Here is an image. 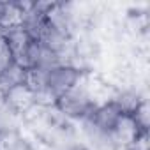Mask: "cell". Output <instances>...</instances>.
I'll return each mask as SVG.
<instances>
[{"label": "cell", "instance_id": "cell-3", "mask_svg": "<svg viewBox=\"0 0 150 150\" xmlns=\"http://www.w3.org/2000/svg\"><path fill=\"white\" fill-rule=\"evenodd\" d=\"M120 110H122V113L124 115H127V117H131V115H134L143 104H146V101H145V97L139 94V90H136V88H120V90H117L115 94H113V97H110Z\"/></svg>", "mask_w": 150, "mask_h": 150}, {"label": "cell", "instance_id": "cell-6", "mask_svg": "<svg viewBox=\"0 0 150 150\" xmlns=\"http://www.w3.org/2000/svg\"><path fill=\"white\" fill-rule=\"evenodd\" d=\"M2 35H4V28L0 27V39H2Z\"/></svg>", "mask_w": 150, "mask_h": 150}, {"label": "cell", "instance_id": "cell-2", "mask_svg": "<svg viewBox=\"0 0 150 150\" xmlns=\"http://www.w3.org/2000/svg\"><path fill=\"white\" fill-rule=\"evenodd\" d=\"M0 103L11 111L23 115V113H28L34 106H37V97L28 83H20L4 90L2 96H0Z\"/></svg>", "mask_w": 150, "mask_h": 150}, {"label": "cell", "instance_id": "cell-5", "mask_svg": "<svg viewBox=\"0 0 150 150\" xmlns=\"http://www.w3.org/2000/svg\"><path fill=\"white\" fill-rule=\"evenodd\" d=\"M14 62H16L14 51L11 50V46L4 39H0V74H2L4 71H7Z\"/></svg>", "mask_w": 150, "mask_h": 150}, {"label": "cell", "instance_id": "cell-4", "mask_svg": "<svg viewBox=\"0 0 150 150\" xmlns=\"http://www.w3.org/2000/svg\"><path fill=\"white\" fill-rule=\"evenodd\" d=\"M2 39L11 46V50L14 51V55L21 53V51L34 41V37H32L20 23H13V25L6 27V28H4Z\"/></svg>", "mask_w": 150, "mask_h": 150}, {"label": "cell", "instance_id": "cell-1", "mask_svg": "<svg viewBox=\"0 0 150 150\" xmlns=\"http://www.w3.org/2000/svg\"><path fill=\"white\" fill-rule=\"evenodd\" d=\"M97 101L94 92L87 87V83H81L64 94H60L53 101V108L69 122H83L92 110L96 108Z\"/></svg>", "mask_w": 150, "mask_h": 150}]
</instances>
